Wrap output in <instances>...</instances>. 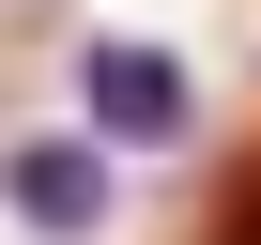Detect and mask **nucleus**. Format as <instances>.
I'll return each instance as SVG.
<instances>
[{"label": "nucleus", "instance_id": "nucleus-1", "mask_svg": "<svg viewBox=\"0 0 261 245\" xmlns=\"http://www.w3.org/2000/svg\"><path fill=\"white\" fill-rule=\"evenodd\" d=\"M77 138L92 154H185L200 138V77L169 46H139V31H92L77 46Z\"/></svg>", "mask_w": 261, "mask_h": 245}, {"label": "nucleus", "instance_id": "nucleus-3", "mask_svg": "<svg viewBox=\"0 0 261 245\" xmlns=\"http://www.w3.org/2000/svg\"><path fill=\"white\" fill-rule=\"evenodd\" d=\"M200 245H261V184H230V199H215V230H200Z\"/></svg>", "mask_w": 261, "mask_h": 245}, {"label": "nucleus", "instance_id": "nucleus-2", "mask_svg": "<svg viewBox=\"0 0 261 245\" xmlns=\"http://www.w3.org/2000/svg\"><path fill=\"white\" fill-rule=\"evenodd\" d=\"M123 215V154H92L77 122L62 138H0V230H31V245H92Z\"/></svg>", "mask_w": 261, "mask_h": 245}]
</instances>
